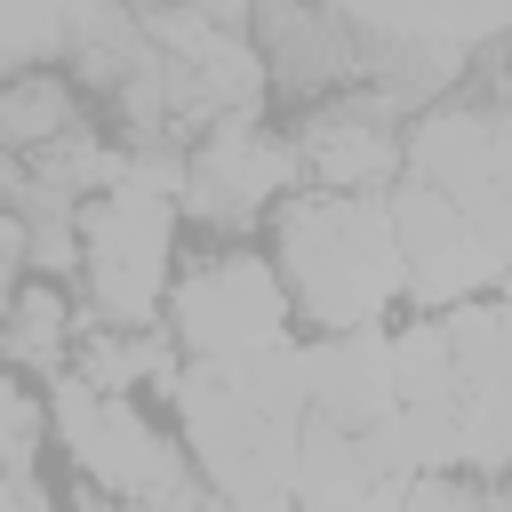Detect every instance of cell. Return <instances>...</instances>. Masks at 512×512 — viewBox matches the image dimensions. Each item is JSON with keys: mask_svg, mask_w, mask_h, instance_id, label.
<instances>
[{"mask_svg": "<svg viewBox=\"0 0 512 512\" xmlns=\"http://www.w3.org/2000/svg\"><path fill=\"white\" fill-rule=\"evenodd\" d=\"M296 184H304L296 144L272 136L256 112H240V120H224V128H208L192 144V160H184V216L208 224V232H248V224L280 216L296 200Z\"/></svg>", "mask_w": 512, "mask_h": 512, "instance_id": "6", "label": "cell"}, {"mask_svg": "<svg viewBox=\"0 0 512 512\" xmlns=\"http://www.w3.org/2000/svg\"><path fill=\"white\" fill-rule=\"evenodd\" d=\"M400 512H488V480H464V472H424L408 488Z\"/></svg>", "mask_w": 512, "mask_h": 512, "instance_id": "15", "label": "cell"}, {"mask_svg": "<svg viewBox=\"0 0 512 512\" xmlns=\"http://www.w3.org/2000/svg\"><path fill=\"white\" fill-rule=\"evenodd\" d=\"M288 144H296L304 192L368 200V192H400V168H408V128L384 88H336V96L304 104Z\"/></svg>", "mask_w": 512, "mask_h": 512, "instance_id": "5", "label": "cell"}, {"mask_svg": "<svg viewBox=\"0 0 512 512\" xmlns=\"http://www.w3.org/2000/svg\"><path fill=\"white\" fill-rule=\"evenodd\" d=\"M392 376H400V408L464 400V376H456V352H448V320H408L392 336Z\"/></svg>", "mask_w": 512, "mask_h": 512, "instance_id": "13", "label": "cell"}, {"mask_svg": "<svg viewBox=\"0 0 512 512\" xmlns=\"http://www.w3.org/2000/svg\"><path fill=\"white\" fill-rule=\"evenodd\" d=\"M184 448L200 464V480L224 504H272L296 496V456H304V424L264 408L248 392V376L232 360H184V376L168 384Z\"/></svg>", "mask_w": 512, "mask_h": 512, "instance_id": "2", "label": "cell"}, {"mask_svg": "<svg viewBox=\"0 0 512 512\" xmlns=\"http://www.w3.org/2000/svg\"><path fill=\"white\" fill-rule=\"evenodd\" d=\"M72 368L104 392V400H136V384H176L184 376V344L168 328H80Z\"/></svg>", "mask_w": 512, "mask_h": 512, "instance_id": "10", "label": "cell"}, {"mask_svg": "<svg viewBox=\"0 0 512 512\" xmlns=\"http://www.w3.org/2000/svg\"><path fill=\"white\" fill-rule=\"evenodd\" d=\"M176 216L184 200L120 176L80 208V296L96 328H152L176 296Z\"/></svg>", "mask_w": 512, "mask_h": 512, "instance_id": "3", "label": "cell"}, {"mask_svg": "<svg viewBox=\"0 0 512 512\" xmlns=\"http://www.w3.org/2000/svg\"><path fill=\"white\" fill-rule=\"evenodd\" d=\"M304 376H312V416L336 424V432H384L400 416V376H392V336L384 328L312 336Z\"/></svg>", "mask_w": 512, "mask_h": 512, "instance_id": "8", "label": "cell"}, {"mask_svg": "<svg viewBox=\"0 0 512 512\" xmlns=\"http://www.w3.org/2000/svg\"><path fill=\"white\" fill-rule=\"evenodd\" d=\"M0 512H56V496H48V480H8Z\"/></svg>", "mask_w": 512, "mask_h": 512, "instance_id": "16", "label": "cell"}, {"mask_svg": "<svg viewBox=\"0 0 512 512\" xmlns=\"http://www.w3.org/2000/svg\"><path fill=\"white\" fill-rule=\"evenodd\" d=\"M40 440H48V392L8 376L0 384V448H8V480H40Z\"/></svg>", "mask_w": 512, "mask_h": 512, "instance_id": "14", "label": "cell"}, {"mask_svg": "<svg viewBox=\"0 0 512 512\" xmlns=\"http://www.w3.org/2000/svg\"><path fill=\"white\" fill-rule=\"evenodd\" d=\"M80 128H88V112H80V88L64 72H16V80H0V152L8 160L56 152Z\"/></svg>", "mask_w": 512, "mask_h": 512, "instance_id": "11", "label": "cell"}, {"mask_svg": "<svg viewBox=\"0 0 512 512\" xmlns=\"http://www.w3.org/2000/svg\"><path fill=\"white\" fill-rule=\"evenodd\" d=\"M288 320H296V296L280 280L272 256L256 248H216V256H192L176 272V296H168V336L184 344V360H256V352H280L288 344Z\"/></svg>", "mask_w": 512, "mask_h": 512, "instance_id": "4", "label": "cell"}, {"mask_svg": "<svg viewBox=\"0 0 512 512\" xmlns=\"http://www.w3.org/2000/svg\"><path fill=\"white\" fill-rule=\"evenodd\" d=\"M440 320H448V352H456L464 392L512 384V304H504V296H472V304H456V312H440Z\"/></svg>", "mask_w": 512, "mask_h": 512, "instance_id": "12", "label": "cell"}, {"mask_svg": "<svg viewBox=\"0 0 512 512\" xmlns=\"http://www.w3.org/2000/svg\"><path fill=\"white\" fill-rule=\"evenodd\" d=\"M80 312H72V296L56 288V280H24V288H8V376H24V384H56L64 368H72V352H80Z\"/></svg>", "mask_w": 512, "mask_h": 512, "instance_id": "9", "label": "cell"}, {"mask_svg": "<svg viewBox=\"0 0 512 512\" xmlns=\"http://www.w3.org/2000/svg\"><path fill=\"white\" fill-rule=\"evenodd\" d=\"M224 512H304V504H288V496H272V504H224Z\"/></svg>", "mask_w": 512, "mask_h": 512, "instance_id": "17", "label": "cell"}, {"mask_svg": "<svg viewBox=\"0 0 512 512\" xmlns=\"http://www.w3.org/2000/svg\"><path fill=\"white\" fill-rule=\"evenodd\" d=\"M272 264H280L296 312L320 336L384 328V312L408 296V256H400L392 192H368V200L296 192L272 216Z\"/></svg>", "mask_w": 512, "mask_h": 512, "instance_id": "1", "label": "cell"}, {"mask_svg": "<svg viewBox=\"0 0 512 512\" xmlns=\"http://www.w3.org/2000/svg\"><path fill=\"white\" fill-rule=\"evenodd\" d=\"M392 224H400V256H408V296H416V304L456 312V304L488 296V288L512 272V264L480 240V224H472L456 200L424 192V184H400V192H392Z\"/></svg>", "mask_w": 512, "mask_h": 512, "instance_id": "7", "label": "cell"}, {"mask_svg": "<svg viewBox=\"0 0 512 512\" xmlns=\"http://www.w3.org/2000/svg\"><path fill=\"white\" fill-rule=\"evenodd\" d=\"M496 296H504V304H512V272H504V280H496Z\"/></svg>", "mask_w": 512, "mask_h": 512, "instance_id": "18", "label": "cell"}]
</instances>
